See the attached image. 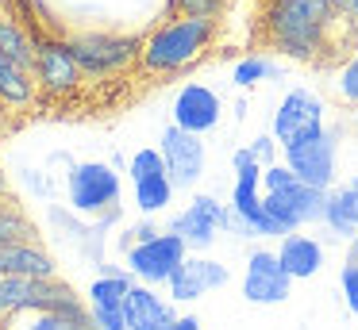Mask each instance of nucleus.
Wrapping results in <instances>:
<instances>
[{"instance_id":"nucleus-1","label":"nucleus","mask_w":358,"mask_h":330,"mask_svg":"<svg viewBox=\"0 0 358 330\" xmlns=\"http://www.w3.org/2000/svg\"><path fill=\"white\" fill-rule=\"evenodd\" d=\"M339 23H347V15L331 12L324 0H270L262 15L266 43L293 61H324Z\"/></svg>"},{"instance_id":"nucleus-2","label":"nucleus","mask_w":358,"mask_h":330,"mask_svg":"<svg viewBox=\"0 0 358 330\" xmlns=\"http://www.w3.org/2000/svg\"><path fill=\"white\" fill-rule=\"evenodd\" d=\"M216 43V15H173L143 38L139 66L143 73H185Z\"/></svg>"},{"instance_id":"nucleus-3","label":"nucleus","mask_w":358,"mask_h":330,"mask_svg":"<svg viewBox=\"0 0 358 330\" xmlns=\"http://www.w3.org/2000/svg\"><path fill=\"white\" fill-rule=\"evenodd\" d=\"M262 204L270 211V219L278 223L281 238L293 234L301 227L324 223V207H327V188L304 184L289 165H266L262 169Z\"/></svg>"},{"instance_id":"nucleus-4","label":"nucleus","mask_w":358,"mask_h":330,"mask_svg":"<svg viewBox=\"0 0 358 330\" xmlns=\"http://www.w3.org/2000/svg\"><path fill=\"white\" fill-rule=\"evenodd\" d=\"M73 54H78V66L85 77L104 81V77H116L124 69H131L139 61L143 38L135 35H112V31H81L70 38Z\"/></svg>"},{"instance_id":"nucleus-5","label":"nucleus","mask_w":358,"mask_h":330,"mask_svg":"<svg viewBox=\"0 0 358 330\" xmlns=\"http://www.w3.org/2000/svg\"><path fill=\"white\" fill-rule=\"evenodd\" d=\"M189 242L181 234H173V230H162V234H155V238H147V242H135V246H127V253H124V261H127V269H131V276L135 280H143V284H170V276L178 273V265L189 257Z\"/></svg>"},{"instance_id":"nucleus-6","label":"nucleus","mask_w":358,"mask_h":330,"mask_svg":"<svg viewBox=\"0 0 358 330\" xmlns=\"http://www.w3.org/2000/svg\"><path fill=\"white\" fill-rule=\"evenodd\" d=\"M285 150V165L301 177L304 184L316 188H335V153H339V130L324 127L316 135H304L296 142L281 146Z\"/></svg>"},{"instance_id":"nucleus-7","label":"nucleus","mask_w":358,"mask_h":330,"mask_svg":"<svg viewBox=\"0 0 358 330\" xmlns=\"http://www.w3.org/2000/svg\"><path fill=\"white\" fill-rule=\"evenodd\" d=\"M120 173L108 161H81L70 173V207L81 215H104L120 204Z\"/></svg>"},{"instance_id":"nucleus-8","label":"nucleus","mask_w":358,"mask_h":330,"mask_svg":"<svg viewBox=\"0 0 358 330\" xmlns=\"http://www.w3.org/2000/svg\"><path fill=\"white\" fill-rule=\"evenodd\" d=\"M35 81H39L43 92L50 96H73L85 81L78 66V54H73L70 38L62 35H39V50H35Z\"/></svg>"},{"instance_id":"nucleus-9","label":"nucleus","mask_w":358,"mask_h":330,"mask_svg":"<svg viewBox=\"0 0 358 330\" xmlns=\"http://www.w3.org/2000/svg\"><path fill=\"white\" fill-rule=\"evenodd\" d=\"M289 292H293V276L285 273L278 250H250L247 273H243V296H247V303H258V307L285 303Z\"/></svg>"},{"instance_id":"nucleus-10","label":"nucleus","mask_w":358,"mask_h":330,"mask_svg":"<svg viewBox=\"0 0 358 330\" xmlns=\"http://www.w3.org/2000/svg\"><path fill=\"white\" fill-rule=\"evenodd\" d=\"M158 150H162L166 169H170V177H173V184H178V188H196V184H201L204 165H208V153H204L201 135H193V130L170 123V127L162 130Z\"/></svg>"},{"instance_id":"nucleus-11","label":"nucleus","mask_w":358,"mask_h":330,"mask_svg":"<svg viewBox=\"0 0 358 330\" xmlns=\"http://www.w3.org/2000/svg\"><path fill=\"white\" fill-rule=\"evenodd\" d=\"M224 227H227V204H220L216 196H193L185 204V211H178L170 219V227H166V230L181 234L189 242V250L201 253V250H208V246L224 234Z\"/></svg>"},{"instance_id":"nucleus-12","label":"nucleus","mask_w":358,"mask_h":330,"mask_svg":"<svg viewBox=\"0 0 358 330\" xmlns=\"http://www.w3.org/2000/svg\"><path fill=\"white\" fill-rule=\"evenodd\" d=\"M316 130H324V100L308 89L285 92V100H281L278 112H273L270 135L278 138L281 146H289L304 135H316Z\"/></svg>"},{"instance_id":"nucleus-13","label":"nucleus","mask_w":358,"mask_h":330,"mask_svg":"<svg viewBox=\"0 0 358 330\" xmlns=\"http://www.w3.org/2000/svg\"><path fill=\"white\" fill-rule=\"evenodd\" d=\"M227 280H231V273H227L224 261L204 257V253L193 250V253H189V257L178 265V273L170 276L166 292H170L173 303H196V299H204L208 292L224 288Z\"/></svg>"},{"instance_id":"nucleus-14","label":"nucleus","mask_w":358,"mask_h":330,"mask_svg":"<svg viewBox=\"0 0 358 330\" xmlns=\"http://www.w3.org/2000/svg\"><path fill=\"white\" fill-rule=\"evenodd\" d=\"M173 123L193 135H208L212 127H220V115H224V100L220 92H212L208 84H185V89L173 96L170 107Z\"/></svg>"},{"instance_id":"nucleus-15","label":"nucleus","mask_w":358,"mask_h":330,"mask_svg":"<svg viewBox=\"0 0 358 330\" xmlns=\"http://www.w3.org/2000/svg\"><path fill=\"white\" fill-rule=\"evenodd\" d=\"M127 330H166L173 319H178V303L170 299V292H158L155 284L135 280V288L127 292Z\"/></svg>"},{"instance_id":"nucleus-16","label":"nucleus","mask_w":358,"mask_h":330,"mask_svg":"<svg viewBox=\"0 0 358 330\" xmlns=\"http://www.w3.org/2000/svg\"><path fill=\"white\" fill-rule=\"evenodd\" d=\"M278 257L293 280H308V276H316L324 269V246L312 234H296L293 230V234H285L278 242Z\"/></svg>"},{"instance_id":"nucleus-17","label":"nucleus","mask_w":358,"mask_h":330,"mask_svg":"<svg viewBox=\"0 0 358 330\" xmlns=\"http://www.w3.org/2000/svg\"><path fill=\"white\" fill-rule=\"evenodd\" d=\"M0 273L12 276H55V257L31 238L24 242H4L0 246Z\"/></svg>"},{"instance_id":"nucleus-18","label":"nucleus","mask_w":358,"mask_h":330,"mask_svg":"<svg viewBox=\"0 0 358 330\" xmlns=\"http://www.w3.org/2000/svg\"><path fill=\"white\" fill-rule=\"evenodd\" d=\"M35 96H39L35 73L0 50V104L4 107H31Z\"/></svg>"},{"instance_id":"nucleus-19","label":"nucleus","mask_w":358,"mask_h":330,"mask_svg":"<svg viewBox=\"0 0 358 330\" xmlns=\"http://www.w3.org/2000/svg\"><path fill=\"white\" fill-rule=\"evenodd\" d=\"M131 188H135V207H139V215H162L166 207L173 204V192H178V184H173V177H170V169H150V173H143V177H135L131 181Z\"/></svg>"},{"instance_id":"nucleus-20","label":"nucleus","mask_w":358,"mask_h":330,"mask_svg":"<svg viewBox=\"0 0 358 330\" xmlns=\"http://www.w3.org/2000/svg\"><path fill=\"white\" fill-rule=\"evenodd\" d=\"M0 50L8 54V58H16L20 66L35 69V50H39V35H35V31H27L12 12H0Z\"/></svg>"},{"instance_id":"nucleus-21","label":"nucleus","mask_w":358,"mask_h":330,"mask_svg":"<svg viewBox=\"0 0 358 330\" xmlns=\"http://www.w3.org/2000/svg\"><path fill=\"white\" fill-rule=\"evenodd\" d=\"M135 288V276H131V269H112V265H104V273L96 276L93 284H89V307H124L127 303V292Z\"/></svg>"},{"instance_id":"nucleus-22","label":"nucleus","mask_w":358,"mask_h":330,"mask_svg":"<svg viewBox=\"0 0 358 330\" xmlns=\"http://www.w3.org/2000/svg\"><path fill=\"white\" fill-rule=\"evenodd\" d=\"M35 284H39V276H12V273H0V322H8V319H16V315L31 311Z\"/></svg>"},{"instance_id":"nucleus-23","label":"nucleus","mask_w":358,"mask_h":330,"mask_svg":"<svg viewBox=\"0 0 358 330\" xmlns=\"http://www.w3.org/2000/svg\"><path fill=\"white\" fill-rule=\"evenodd\" d=\"M324 227L331 230L335 238H347V242L358 234V215H355V204H350V192H347V184H339V188H327Z\"/></svg>"},{"instance_id":"nucleus-24","label":"nucleus","mask_w":358,"mask_h":330,"mask_svg":"<svg viewBox=\"0 0 358 330\" xmlns=\"http://www.w3.org/2000/svg\"><path fill=\"white\" fill-rule=\"evenodd\" d=\"M16 327L4 330H96L93 315H66V311H24Z\"/></svg>"},{"instance_id":"nucleus-25","label":"nucleus","mask_w":358,"mask_h":330,"mask_svg":"<svg viewBox=\"0 0 358 330\" xmlns=\"http://www.w3.org/2000/svg\"><path fill=\"white\" fill-rule=\"evenodd\" d=\"M278 73H281V66L273 58H266V54H247V58L235 61L231 81L239 84V89H255V84L270 81V77H278Z\"/></svg>"},{"instance_id":"nucleus-26","label":"nucleus","mask_w":358,"mask_h":330,"mask_svg":"<svg viewBox=\"0 0 358 330\" xmlns=\"http://www.w3.org/2000/svg\"><path fill=\"white\" fill-rule=\"evenodd\" d=\"M31 219H27L20 207L12 204H0V246L4 242H24V238H31Z\"/></svg>"},{"instance_id":"nucleus-27","label":"nucleus","mask_w":358,"mask_h":330,"mask_svg":"<svg viewBox=\"0 0 358 330\" xmlns=\"http://www.w3.org/2000/svg\"><path fill=\"white\" fill-rule=\"evenodd\" d=\"M335 92H339L343 104L358 107V50L339 66V77H335Z\"/></svg>"},{"instance_id":"nucleus-28","label":"nucleus","mask_w":358,"mask_h":330,"mask_svg":"<svg viewBox=\"0 0 358 330\" xmlns=\"http://www.w3.org/2000/svg\"><path fill=\"white\" fill-rule=\"evenodd\" d=\"M339 284H343V299H347V307L358 315V257H350L347 265L339 269Z\"/></svg>"},{"instance_id":"nucleus-29","label":"nucleus","mask_w":358,"mask_h":330,"mask_svg":"<svg viewBox=\"0 0 358 330\" xmlns=\"http://www.w3.org/2000/svg\"><path fill=\"white\" fill-rule=\"evenodd\" d=\"M96 330H127V311L124 307H89Z\"/></svg>"},{"instance_id":"nucleus-30","label":"nucleus","mask_w":358,"mask_h":330,"mask_svg":"<svg viewBox=\"0 0 358 330\" xmlns=\"http://www.w3.org/2000/svg\"><path fill=\"white\" fill-rule=\"evenodd\" d=\"M170 8L178 15H216L224 0H170Z\"/></svg>"},{"instance_id":"nucleus-31","label":"nucleus","mask_w":358,"mask_h":330,"mask_svg":"<svg viewBox=\"0 0 358 330\" xmlns=\"http://www.w3.org/2000/svg\"><path fill=\"white\" fill-rule=\"evenodd\" d=\"M278 138L273 135H258L255 142H250V153H255L258 161H262V165H273V158H278Z\"/></svg>"},{"instance_id":"nucleus-32","label":"nucleus","mask_w":358,"mask_h":330,"mask_svg":"<svg viewBox=\"0 0 358 330\" xmlns=\"http://www.w3.org/2000/svg\"><path fill=\"white\" fill-rule=\"evenodd\" d=\"M155 234H162V230H158L155 223H139V227H131V230H127V246L147 242V238H155Z\"/></svg>"},{"instance_id":"nucleus-33","label":"nucleus","mask_w":358,"mask_h":330,"mask_svg":"<svg viewBox=\"0 0 358 330\" xmlns=\"http://www.w3.org/2000/svg\"><path fill=\"white\" fill-rule=\"evenodd\" d=\"M166 330H201V319H196V315H178Z\"/></svg>"},{"instance_id":"nucleus-34","label":"nucleus","mask_w":358,"mask_h":330,"mask_svg":"<svg viewBox=\"0 0 358 330\" xmlns=\"http://www.w3.org/2000/svg\"><path fill=\"white\" fill-rule=\"evenodd\" d=\"M327 8H331V12H339V15H347L350 12V0H324Z\"/></svg>"},{"instance_id":"nucleus-35","label":"nucleus","mask_w":358,"mask_h":330,"mask_svg":"<svg viewBox=\"0 0 358 330\" xmlns=\"http://www.w3.org/2000/svg\"><path fill=\"white\" fill-rule=\"evenodd\" d=\"M347 192H350V204H355V215H358V177L347 181Z\"/></svg>"},{"instance_id":"nucleus-36","label":"nucleus","mask_w":358,"mask_h":330,"mask_svg":"<svg viewBox=\"0 0 358 330\" xmlns=\"http://www.w3.org/2000/svg\"><path fill=\"white\" fill-rule=\"evenodd\" d=\"M350 257H358V234L350 238Z\"/></svg>"},{"instance_id":"nucleus-37","label":"nucleus","mask_w":358,"mask_h":330,"mask_svg":"<svg viewBox=\"0 0 358 330\" xmlns=\"http://www.w3.org/2000/svg\"><path fill=\"white\" fill-rule=\"evenodd\" d=\"M0 196H4V173H0Z\"/></svg>"},{"instance_id":"nucleus-38","label":"nucleus","mask_w":358,"mask_h":330,"mask_svg":"<svg viewBox=\"0 0 358 330\" xmlns=\"http://www.w3.org/2000/svg\"><path fill=\"white\" fill-rule=\"evenodd\" d=\"M0 330H4V327H0Z\"/></svg>"}]
</instances>
